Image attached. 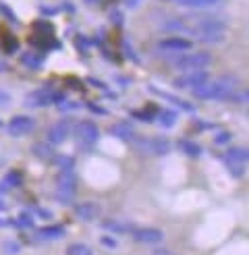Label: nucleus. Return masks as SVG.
Masks as SVG:
<instances>
[{
    "mask_svg": "<svg viewBox=\"0 0 249 255\" xmlns=\"http://www.w3.org/2000/svg\"><path fill=\"white\" fill-rule=\"evenodd\" d=\"M37 216H42V218H50L52 214H50L48 210H37Z\"/></svg>",
    "mask_w": 249,
    "mask_h": 255,
    "instance_id": "4c0bfd02",
    "label": "nucleus"
},
{
    "mask_svg": "<svg viewBox=\"0 0 249 255\" xmlns=\"http://www.w3.org/2000/svg\"><path fill=\"white\" fill-rule=\"evenodd\" d=\"M87 4H98V2H102V0H85Z\"/></svg>",
    "mask_w": 249,
    "mask_h": 255,
    "instance_id": "a19ab883",
    "label": "nucleus"
},
{
    "mask_svg": "<svg viewBox=\"0 0 249 255\" xmlns=\"http://www.w3.org/2000/svg\"><path fill=\"white\" fill-rule=\"evenodd\" d=\"M110 135L115 137V139H119V141H133L137 133H135L133 123L121 121V123H115V125L110 127Z\"/></svg>",
    "mask_w": 249,
    "mask_h": 255,
    "instance_id": "4468645a",
    "label": "nucleus"
},
{
    "mask_svg": "<svg viewBox=\"0 0 249 255\" xmlns=\"http://www.w3.org/2000/svg\"><path fill=\"white\" fill-rule=\"evenodd\" d=\"M8 102H10V96H8V94H4L2 89H0V104H8Z\"/></svg>",
    "mask_w": 249,
    "mask_h": 255,
    "instance_id": "e433bc0d",
    "label": "nucleus"
},
{
    "mask_svg": "<svg viewBox=\"0 0 249 255\" xmlns=\"http://www.w3.org/2000/svg\"><path fill=\"white\" fill-rule=\"evenodd\" d=\"M123 48H124V50H127V56H129V58H131L133 62H139V58H137V54H135V50L131 48L129 40H124V42H123Z\"/></svg>",
    "mask_w": 249,
    "mask_h": 255,
    "instance_id": "72a5a7b5",
    "label": "nucleus"
},
{
    "mask_svg": "<svg viewBox=\"0 0 249 255\" xmlns=\"http://www.w3.org/2000/svg\"><path fill=\"white\" fill-rule=\"evenodd\" d=\"M156 121H158V125H160V127H164V129H172V127L177 125V121H179V112L174 110V108L160 110Z\"/></svg>",
    "mask_w": 249,
    "mask_h": 255,
    "instance_id": "412c9836",
    "label": "nucleus"
},
{
    "mask_svg": "<svg viewBox=\"0 0 249 255\" xmlns=\"http://www.w3.org/2000/svg\"><path fill=\"white\" fill-rule=\"evenodd\" d=\"M231 139H233V135H231L229 131H220V133L214 137V143H216V145H227V143H231Z\"/></svg>",
    "mask_w": 249,
    "mask_h": 255,
    "instance_id": "2f4dec72",
    "label": "nucleus"
},
{
    "mask_svg": "<svg viewBox=\"0 0 249 255\" xmlns=\"http://www.w3.org/2000/svg\"><path fill=\"white\" fill-rule=\"evenodd\" d=\"M77 191V176H75V168L60 170L56 178V199L62 203H71Z\"/></svg>",
    "mask_w": 249,
    "mask_h": 255,
    "instance_id": "6e6552de",
    "label": "nucleus"
},
{
    "mask_svg": "<svg viewBox=\"0 0 249 255\" xmlns=\"http://www.w3.org/2000/svg\"><path fill=\"white\" fill-rule=\"evenodd\" d=\"M73 137L83 149H87L100 141V127L94 121H79L73 125Z\"/></svg>",
    "mask_w": 249,
    "mask_h": 255,
    "instance_id": "423d86ee",
    "label": "nucleus"
},
{
    "mask_svg": "<svg viewBox=\"0 0 249 255\" xmlns=\"http://www.w3.org/2000/svg\"><path fill=\"white\" fill-rule=\"evenodd\" d=\"M135 243H141V245H160L164 241V233L156 226H141V228H135V233L131 235Z\"/></svg>",
    "mask_w": 249,
    "mask_h": 255,
    "instance_id": "f8f14e48",
    "label": "nucleus"
},
{
    "mask_svg": "<svg viewBox=\"0 0 249 255\" xmlns=\"http://www.w3.org/2000/svg\"><path fill=\"white\" fill-rule=\"evenodd\" d=\"M67 255H94V251L85 243H71L67 247Z\"/></svg>",
    "mask_w": 249,
    "mask_h": 255,
    "instance_id": "b1692460",
    "label": "nucleus"
},
{
    "mask_svg": "<svg viewBox=\"0 0 249 255\" xmlns=\"http://www.w3.org/2000/svg\"><path fill=\"white\" fill-rule=\"evenodd\" d=\"M75 216L81 220V222H96L100 216H102V206L98 201H81V203H75L73 206Z\"/></svg>",
    "mask_w": 249,
    "mask_h": 255,
    "instance_id": "ddd939ff",
    "label": "nucleus"
},
{
    "mask_svg": "<svg viewBox=\"0 0 249 255\" xmlns=\"http://www.w3.org/2000/svg\"><path fill=\"white\" fill-rule=\"evenodd\" d=\"M227 102H235V104H249V87L235 89V92L227 98Z\"/></svg>",
    "mask_w": 249,
    "mask_h": 255,
    "instance_id": "5701e85b",
    "label": "nucleus"
},
{
    "mask_svg": "<svg viewBox=\"0 0 249 255\" xmlns=\"http://www.w3.org/2000/svg\"><path fill=\"white\" fill-rule=\"evenodd\" d=\"M33 216L31 214H25V212H21L19 216H17V220H15V226L17 228H33Z\"/></svg>",
    "mask_w": 249,
    "mask_h": 255,
    "instance_id": "bb28decb",
    "label": "nucleus"
},
{
    "mask_svg": "<svg viewBox=\"0 0 249 255\" xmlns=\"http://www.w3.org/2000/svg\"><path fill=\"white\" fill-rule=\"evenodd\" d=\"M102 226L106 228V231L110 235H133L135 233V226L131 222H123V220H106L102 222Z\"/></svg>",
    "mask_w": 249,
    "mask_h": 255,
    "instance_id": "f3484780",
    "label": "nucleus"
},
{
    "mask_svg": "<svg viewBox=\"0 0 249 255\" xmlns=\"http://www.w3.org/2000/svg\"><path fill=\"white\" fill-rule=\"evenodd\" d=\"M235 89H239V79L233 75H224L218 79H210L202 87L193 89V98L197 100H227Z\"/></svg>",
    "mask_w": 249,
    "mask_h": 255,
    "instance_id": "f03ea898",
    "label": "nucleus"
},
{
    "mask_svg": "<svg viewBox=\"0 0 249 255\" xmlns=\"http://www.w3.org/2000/svg\"><path fill=\"white\" fill-rule=\"evenodd\" d=\"M100 245H102V247H106V249H117L119 247V239L115 237V235H102V237H100Z\"/></svg>",
    "mask_w": 249,
    "mask_h": 255,
    "instance_id": "c85d7f7f",
    "label": "nucleus"
},
{
    "mask_svg": "<svg viewBox=\"0 0 249 255\" xmlns=\"http://www.w3.org/2000/svg\"><path fill=\"white\" fill-rule=\"evenodd\" d=\"M54 164H56L60 170H69V168H75V158H71L67 154H58L54 158Z\"/></svg>",
    "mask_w": 249,
    "mask_h": 255,
    "instance_id": "a878e982",
    "label": "nucleus"
},
{
    "mask_svg": "<svg viewBox=\"0 0 249 255\" xmlns=\"http://www.w3.org/2000/svg\"><path fill=\"white\" fill-rule=\"evenodd\" d=\"M112 19H115V25H123V17L119 10H112Z\"/></svg>",
    "mask_w": 249,
    "mask_h": 255,
    "instance_id": "c9c22d12",
    "label": "nucleus"
},
{
    "mask_svg": "<svg viewBox=\"0 0 249 255\" xmlns=\"http://www.w3.org/2000/svg\"><path fill=\"white\" fill-rule=\"evenodd\" d=\"M210 81V73L206 69H199V71H187V73H181L179 77L172 79V87L174 89H181V92H193V89L202 87L204 83Z\"/></svg>",
    "mask_w": 249,
    "mask_h": 255,
    "instance_id": "0eeeda50",
    "label": "nucleus"
},
{
    "mask_svg": "<svg viewBox=\"0 0 249 255\" xmlns=\"http://www.w3.org/2000/svg\"><path fill=\"white\" fill-rule=\"evenodd\" d=\"M227 166H229L233 178H243L245 176V166L243 164H227Z\"/></svg>",
    "mask_w": 249,
    "mask_h": 255,
    "instance_id": "c756f323",
    "label": "nucleus"
},
{
    "mask_svg": "<svg viewBox=\"0 0 249 255\" xmlns=\"http://www.w3.org/2000/svg\"><path fill=\"white\" fill-rule=\"evenodd\" d=\"M210 62H212V54L210 52H185V54H174V58L170 60V65L174 69L187 73V71L208 69Z\"/></svg>",
    "mask_w": 249,
    "mask_h": 255,
    "instance_id": "20e7f679",
    "label": "nucleus"
},
{
    "mask_svg": "<svg viewBox=\"0 0 249 255\" xmlns=\"http://www.w3.org/2000/svg\"><path fill=\"white\" fill-rule=\"evenodd\" d=\"M31 154H33L37 160H44V162H54V158H56L54 145L48 143V141H35V143L31 145Z\"/></svg>",
    "mask_w": 249,
    "mask_h": 255,
    "instance_id": "dca6fc26",
    "label": "nucleus"
},
{
    "mask_svg": "<svg viewBox=\"0 0 249 255\" xmlns=\"http://www.w3.org/2000/svg\"><path fill=\"white\" fill-rule=\"evenodd\" d=\"M62 237H67V228L62 224H48V226H42L40 231L35 233V239L46 241V243H50V241H58Z\"/></svg>",
    "mask_w": 249,
    "mask_h": 255,
    "instance_id": "2eb2a0df",
    "label": "nucleus"
},
{
    "mask_svg": "<svg viewBox=\"0 0 249 255\" xmlns=\"http://www.w3.org/2000/svg\"><path fill=\"white\" fill-rule=\"evenodd\" d=\"M133 145H135V149H139L141 154H145V156H156V158L168 156L170 149H172L170 139L162 137V135H158V137H137V135H135Z\"/></svg>",
    "mask_w": 249,
    "mask_h": 255,
    "instance_id": "7ed1b4c3",
    "label": "nucleus"
},
{
    "mask_svg": "<svg viewBox=\"0 0 249 255\" xmlns=\"http://www.w3.org/2000/svg\"><path fill=\"white\" fill-rule=\"evenodd\" d=\"M4 251L8 255H19L21 247H19V243H15V241H6V243H4Z\"/></svg>",
    "mask_w": 249,
    "mask_h": 255,
    "instance_id": "473e14b6",
    "label": "nucleus"
},
{
    "mask_svg": "<svg viewBox=\"0 0 249 255\" xmlns=\"http://www.w3.org/2000/svg\"><path fill=\"white\" fill-rule=\"evenodd\" d=\"M137 2H139V0H129V4H131V6H135Z\"/></svg>",
    "mask_w": 249,
    "mask_h": 255,
    "instance_id": "79ce46f5",
    "label": "nucleus"
},
{
    "mask_svg": "<svg viewBox=\"0 0 249 255\" xmlns=\"http://www.w3.org/2000/svg\"><path fill=\"white\" fill-rule=\"evenodd\" d=\"M4 183H6L8 187H19V185L23 183V174H21L19 170H10V172L6 174V178H4Z\"/></svg>",
    "mask_w": 249,
    "mask_h": 255,
    "instance_id": "cd10ccee",
    "label": "nucleus"
},
{
    "mask_svg": "<svg viewBox=\"0 0 249 255\" xmlns=\"http://www.w3.org/2000/svg\"><path fill=\"white\" fill-rule=\"evenodd\" d=\"M62 102H65V96L58 92H52V89H46V87L33 89V92H29L23 98V104L27 108H48L52 104H62Z\"/></svg>",
    "mask_w": 249,
    "mask_h": 255,
    "instance_id": "39448f33",
    "label": "nucleus"
},
{
    "mask_svg": "<svg viewBox=\"0 0 249 255\" xmlns=\"http://www.w3.org/2000/svg\"><path fill=\"white\" fill-rule=\"evenodd\" d=\"M21 62H23L25 67H29V69H40V67L44 65L42 56H35V54H31V52H25V54L21 56Z\"/></svg>",
    "mask_w": 249,
    "mask_h": 255,
    "instance_id": "393cba45",
    "label": "nucleus"
},
{
    "mask_svg": "<svg viewBox=\"0 0 249 255\" xmlns=\"http://www.w3.org/2000/svg\"><path fill=\"white\" fill-rule=\"evenodd\" d=\"M4 69H6V62H4L2 58H0V71H4Z\"/></svg>",
    "mask_w": 249,
    "mask_h": 255,
    "instance_id": "ea45409f",
    "label": "nucleus"
},
{
    "mask_svg": "<svg viewBox=\"0 0 249 255\" xmlns=\"http://www.w3.org/2000/svg\"><path fill=\"white\" fill-rule=\"evenodd\" d=\"M177 147L183 151V154H185L187 158H193V160L202 158V154H204L202 145H199V143H195V141H191V139H179Z\"/></svg>",
    "mask_w": 249,
    "mask_h": 255,
    "instance_id": "6ab92c4d",
    "label": "nucleus"
},
{
    "mask_svg": "<svg viewBox=\"0 0 249 255\" xmlns=\"http://www.w3.org/2000/svg\"><path fill=\"white\" fill-rule=\"evenodd\" d=\"M154 255H170V253H168L166 249H156V251H154Z\"/></svg>",
    "mask_w": 249,
    "mask_h": 255,
    "instance_id": "58836bf2",
    "label": "nucleus"
},
{
    "mask_svg": "<svg viewBox=\"0 0 249 255\" xmlns=\"http://www.w3.org/2000/svg\"><path fill=\"white\" fill-rule=\"evenodd\" d=\"M0 212H4V206H2V201H0Z\"/></svg>",
    "mask_w": 249,
    "mask_h": 255,
    "instance_id": "37998d69",
    "label": "nucleus"
},
{
    "mask_svg": "<svg viewBox=\"0 0 249 255\" xmlns=\"http://www.w3.org/2000/svg\"><path fill=\"white\" fill-rule=\"evenodd\" d=\"M181 6H187V8H212L220 4L222 0H179Z\"/></svg>",
    "mask_w": 249,
    "mask_h": 255,
    "instance_id": "4be33fe9",
    "label": "nucleus"
},
{
    "mask_svg": "<svg viewBox=\"0 0 249 255\" xmlns=\"http://www.w3.org/2000/svg\"><path fill=\"white\" fill-rule=\"evenodd\" d=\"M0 125H2V123H0Z\"/></svg>",
    "mask_w": 249,
    "mask_h": 255,
    "instance_id": "c03bdc74",
    "label": "nucleus"
},
{
    "mask_svg": "<svg viewBox=\"0 0 249 255\" xmlns=\"http://www.w3.org/2000/svg\"><path fill=\"white\" fill-rule=\"evenodd\" d=\"M158 50L166 54H185L193 50V40H189L187 35H168L158 40Z\"/></svg>",
    "mask_w": 249,
    "mask_h": 255,
    "instance_id": "1a4fd4ad",
    "label": "nucleus"
},
{
    "mask_svg": "<svg viewBox=\"0 0 249 255\" xmlns=\"http://www.w3.org/2000/svg\"><path fill=\"white\" fill-rule=\"evenodd\" d=\"M185 33L195 42L216 46L227 40V23L220 19H206L202 23H195L191 27H187Z\"/></svg>",
    "mask_w": 249,
    "mask_h": 255,
    "instance_id": "f257e3e1",
    "label": "nucleus"
},
{
    "mask_svg": "<svg viewBox=\"0 0 249 255\" xmlns=\"http://www.w3.org/2000/svg\"><path fill=\"white\" fill-rule=\"evenodd\" d=\"M0 12H2V15H4L6 19H10V23H12V25H17V23H19L17 15H15V12H12V8H8L4 2H0Z\"/></svg>",
    "mask_w": 249,
    "mask_h": 255,
    "instance_id": "7c9ffc66",
    "label": "nucleus"
},
{
    "mask_svg": "<svg viewBox=\"0 0 249 255\" xmlns=\"http://www.w3.org/2000/svg\"><path fill=\"white\" fill-rule=\"evenodd\" d=\"M149 92L152 94H158L160 98H164L166 102H170V104H174V106H179V108H183L185 112H193L195 108H193V104L191 102H187V100H181V98H177V96H172V94H166V92H160V89H156V87H149Z\"/></svg>",
    "mask_w": 249,
    "mask_h": 255,
    "instance_id": "aec40b11",
    "label": "nucleus"
},
{
    "mask_svg": "<svg viewBox=\"0 0 249 255\" xmlns=\"http://www.w3.org/2000/svg\"><path fill=\"white\" fill-rule=\"evenodd\" d=\"M73 135V123L62 119V121H56L50 125V129L46 133V141L52 143V145H62L69 141V137Z\"/></svg>",
    "mask_w": 249,
    "mask_h": 255,
    "instance_id": "9d476101",
    "label": "nucleus"
},
{
    "mask_svg": "<svg viewBox=\"0 0 249 255\" xmlns=\"http://www.w3.org/2000/svg\"><path fill=\"white\" fill-rule=\"evenodd\" d=\"M222 160H224V164H243L249 160V149L247 147H229Z\"/></svg>",
    "mask_w": 249,
    "mask_h": 255,
    "instance_id": "a211bd4d",
    "label": "nucleus"
},
{
    "mask_svg": "<svg viewBox=\"0 0 249 255\" xmlns=\"http://www.w3.org/2000/svg\"><path fill=\"white\" fill-rule=\"evenodd\" d=\"M33 129H35V119L27 117V114H15L6 125V131L12 137H25V135H29Z\"/></svg>",
    "mask_w": 249,
    "mask_h": 255,
    "instance_id": "9b49d317",
    "label": "nucleus"
},
{
    "mask_svg": "<svg viewBox=\"0 0 249 255\" xmlns=\"http://www.w3.org/2000/svg\"><path fill=\"white\" fill-rule=\"evenodd\" d=\"M87 108L94 110L96 114H108V110H104V108H98V104H87Z\"/></svg>",
    "mask_w": 249,
    "mask_h": 255,
    "instance_id": "f704fd0d",
    "label": "nucleus"
}]
</instances>
